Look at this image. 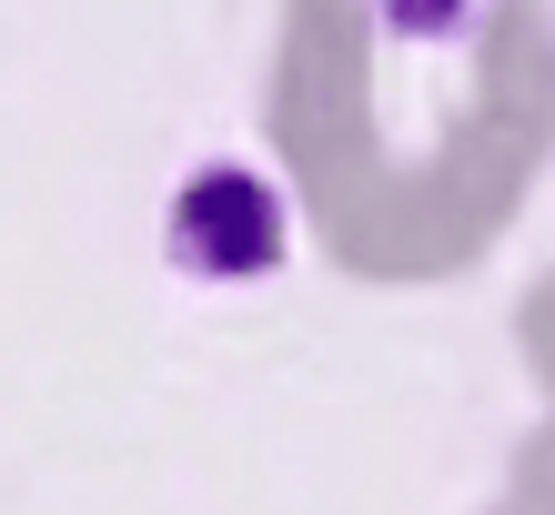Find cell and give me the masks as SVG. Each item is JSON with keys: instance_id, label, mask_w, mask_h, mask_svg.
I'll use <instances>...</instances> for the list:
<instances>
[{"instance_id": "1", "label": "cell", "mask_w": 555, "mask_h": 515, "mask_svg": "<svg viewBox=\"0 0 555 515\" xmlns=\"http://www.w3.org/2000/svg\"><path fill=\"white\" fill-rule=\"evenodd\" d=\"M283 253V213L253 172H212L182 192V263L192 273H263Z\"/></svg>"}]
</instances>
